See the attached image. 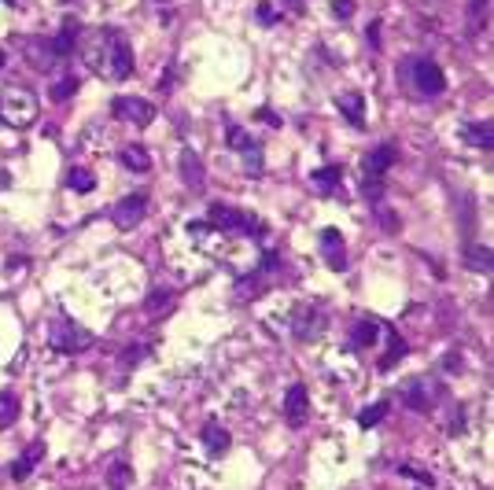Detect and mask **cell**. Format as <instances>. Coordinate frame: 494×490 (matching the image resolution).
<instances>
[{
    "instance_id": "31",
    "label": "cell",
    "mask_w": 494,
    "mask_h": 490,
    "mask_svg": "<svg viewBox=\"0 0 494 490\" xmlns=\"http://www.w3.org/2000/svg\"><path fill=\"white\" fill-rule=\"evenodd\" d=\"M225 137H229V144H233L236 152H247V148H251V144H258V140H255L251 133H243L240 125H229V129H225Z\"/></svg>"
},
{
    "instance_id": "33",
    "label": "cell",
    "mask_w": 494,
    "mask_h": 490,
    "mask_svg": "<svg viewBox=\"0 0 494 490\" xmlns=\"http://www.w3.org/2000/svg\"><path fill=\"white\" fill-rule=\"evenodd\" d=\"M332 15L339 23H347L351 15H354V0H332Z\"/></svg>"
},
{
    "instance_id": "2",
    "label": "cell",
    "mask_w": 494,
    "mask_h": 490,
    "mask_svg": "<svg viewBox=\"0 0 494 490\" xmlns=\"http://www.w3.org/2000/svg\"><path fill=\"white\" fill-rule=\"evenodd\" d=\"M37 96L30 92V89H19V85H11V89H0V122L11 125V129H30L37 122Z\"/></svg>"
},
{
    "instance_id": "3",
    "label": "cell",
    "mask_w": 494,
    "mask_h": 490,
    "mask_svg": "<svg viewBox=\"0 0 494 490\" xmlns=\"http://www.w3.org/2000/svg\"><path fill=\"white\" fill-rule=\"evenodd\" d=\"M207 225L218 228V233H240V236L243 233H251V236L262 233V221L255 214H247V210H233V207H225V203H210Z\"/></svg>"
},
{
    "instance_id": "39",
    "label": "cell",
    "mask_w": 494,
    "mask_h": 490,
    "mask_svg": "<svg viewBox=\"0 0 494 490\" xmlns=\"http://www.w3.org/2000/svg\"><path fill=\"white\" fill-rule=\"evenodd\" d=\"M0 67H4V52H0Z\"/></svg>"
},
{
    "instance_id": "35",
    "label": "cell",
    "mask_w": 494,
    "mask_h": 490,
    "mask_svg": "<svg viewBox=\"0 0 494 490\" xmlns=\"http://www.w3.org/2000/svg\"><path fill=\"white\" fill-rule=\"evenodd\" d=\"M273 19H277V15H273V4H258V23H262V26H270Z\"/></svg>"
},
{
    "instance_id": "14",
    "label": "cell",
    "mask_w": 494,
    "mask_h": 490,
    "mask_svg": "<svg viewBox=\"0 0 494 490\" xmlns=\"http://www.w3.org/2000/svg\"><path fill=\"white\" fill-rule=\"evenodd\" d=\"M336 107H339V114H343V118H347L351 125H361V122H366V100H361L358 92L339 96V100H336Z\"/></svg>"
},
{
    "instance_id": "13",
    "label": "cell",
    "mask_w": 494,
    "mask_h": 490,
    "mask_svg": "<svg viewBox=\"0 0 494 490\" xmlns=\"http://www.w3.org/2000/svg\"><path fill=\"white\" fill-rule=\"evenodd\" d=\"M376 339H380V321H373V317H361L354 321V329H351V343L354 347H376Z\"/></svg>"
},
{
    "instance_id": "29",
    "label": "cell",
    "mask_w": 494,
    "mask_h": 490,
    "mask_svg": "<svg viewBox=\"0 0 494 490\" xmlns=\"http://www.w3.org/2000/svg\"><path fill=\"white\" fill-rule=\"evenodd\" d=\"M240 155H243V170L251 173V177H258L262 170H266V162H262V148H258V144H251V148L240 152Z\"/></svg>"
},
{
    "instance_id": "12",
    "label": "cell",
    "mask_w": 494,
    "mask_h": 490,
    "mask_svg": "<svg viewBox=\"0 0 494 490\" xmlns=\"http://www.w3.org/2000/svg\"><path fill=\"white\" fill-rule=\"evenodd\" d=\"M414 81H417V89L424 96H439L442 89H447V78H442V71L435 67L432 59H421L417 67H414Z\"/></svg>"
},
{
    "instance_id": "19",
    "label": "cell",
    "mask_w": 494,
    "mask_h": 490,
    "mask_svg": "<svg viewBox=\"0 0 494 490\" xmlns=\"http://www.w3.org/2000/svg\"><path fill=\"white\" fill-rule=\"evenodd\" d=\"M339 177H343V170L336 166V162H328V166H321V170H314V177H310V181L318 185V192H336L339 188Z\"/></svg>"
},
{
    "instance_id": "21",
    "label": "cell",
    "mask_w": 494,
    "mask_h": 490,
    "mask_svg": "<svg viewBox=\"0 0 494 490\" xmlns=\"http://www.w3.org/2000/svg\"><path fill=\"white\" fill-rule=\"evenodd\" d=\"M181 177H185L192 188L203 185V162H200V155H195V152H185V155H181Z\"/></svg>"
},
{
    "instance_id": "7",
    "label": "cell",
    "mask_w": 494,
    "mask_h": 490,
    "mask_svg": "<svg viewBox=\"0 0 494 490\" xmlns=\"http://www.w3.org/2000/svg\"><path fill=\"white\" fill-rule=\"evenodd\" d=\"M394 166V144H376L361 159V181H384V173Z\"/></svg>"
},
{
    "instance_id": "30",
    "label": "cell",
    "mask_w": 494,
    "mask_h": 490,
    "mask_svg": "<svg viewBox=\"0 0 494 490\" xmlns=\"http://www.w3.org/2000/svg\"><path fill=\"white\" fill-rule=\"evenodd\" d=\"M74 92H78V81L67 74V78H59V81H56V85H52V92H48V96H52L56 104H63V100H71Z\"/></svg>"
},
{
    "instance_id": "36",
    "label": "cell",
    "mask_w": 494,
    "mask_h": 490,
    "mask_svg": "<svg viewBox=\"0 0 494 490\" xmlns=\"http://www.w3.org/2000/svg\"><path fill=\"white\" fill-rule=\"evenodd\" d=\"M465 431V410H457V417L450 420V435H461Z\"/></svg>"
},
{
    "instance_id": "11",
    "label": "cell",
    "mask_w": 494,
    "mask_h": 490,
    "mask_svg": "<svg viewBox=\"0 0 494 490\" xmlns=\"http://www.w3.org/2000/svg\"><path fill=\"white\" fill-rule=\"evenodd\" d=\"M402 402L409 405V410H417V413H428L435 405V395H432V384L428 380H421V376H414V380H406L402 384Z\"/></svg>"
},
{
    "instance_id": "24",
    "label": "cell",
    "mask_w": 494,
    "mask_h": 490,
    "mask_svg": "<svg viewBox=\"0 0 494 490\" xmlns=\"http://www.w3.org/2000/svg\"><path fill=\"white\" fill-rule=\"evenodd\" d=\"M174 302V291H167V288H159V291H152V295H147V314L152 317H162V314H170V306Z\"/></svg>"
},
{
    "instance_id": "1",
    "label": "cell",
    "mask_w": 494,
    "mask_h": 490,
    "mask_svg": "<svg viewBox=\"0 0 494 490\" xmlns=\"http://www.w3.org/2000/svg\"><path fill=\"white\" fill-rule=\"evenodd\" d=\"M89 67L96 74L111 78V81H126L129 74H133V52H129V44L122 41L119 30H104V34L92 41Z\"/></svg>"
},
{
    "instance_id": "4",
    "label": "cell",
    "mask_w": 494,
    "mask_h": 490,
    "mask_svg": "<svg viewBox=\"0 0 494 490\" xmlns=\"http://www.w3.org/2000/svg\"><path fill=\"white\" fill-rule=\"evenodd\" d=\"M48 343L59 350V354H81V350H89L92 347V336L81 329L78 321H71V317H56L52 321V329H48Z\"/></svg>"
},
{
    "instance_id": "9",
    "label": "cell",
    "mask_w": 494,
    "mask_h": 490,
    "mask_svg": "<svg viewBox=\"0 0 494 490\" xmlns=\"http://www.w3.org/2000/svg\"><path fill=\"white\" fill-rule=\"evenodd\" d=\"M321 329H325V314L318 306H310V302L295 306V314H291V332L295 336H299V339H314Z\"/></svg>"
},
{
    "instance_id": "25",
    "label": "cell",
    "mask_w": 494,
    "mask_h": 490,
    "mask_svg": "<svg viewBox=\"0 0 494 490\" xmlns=\"http://www.w3.org/2000/svg\"><path fill=\"white\" fill-rule=\"evenodd\" d=\"M129 479H133V472H129L126 461H114V465L107 468V486H111V490H126Z\"/></svg>"
},
{
    "instance_id": "6",
    "label": "cell",
    "mask_w": 494,
    "mask_h": 490,
    "mask_svg": "<svg viewBox=\"0 0 494 490\" xmlns=\"http://www.w3.org/2000/svg\"><path fill=\"white\" fill-rule=\"evenodd\" d=\"M144 214H147V195H144V192L126 195V200H119V203H114V210H111V218H114V225H119V228L140 225Z\"/></svg>"
},
{
    "instance_id": "34",
    "label": "cell",
    "mask_w": 494,
    "mask_h": 490,
    "mask_svg": "<svg viewBox=\"0 0 494 490\" xmlns=\"http://www.w3.org/2000/svg\"><path fill=\"white\" fill-rule=\"evenodd\" d=\"M376 218H380L384 233H399V228H402V221H399V214H394V210H380Z\"/></svg>"
},
{
    "instance_id": "5",
    "label": "cell",
    "mask_w": 494,
    "mask_h": 490,
    "mask_svg": "<svg viewBox=\"0 0 494 490\" xmlns=\"http://www.w3.org/2000/svg\"><path fill=\"white\" fill-rule=\"evenodd\" d=\"M111 111H114V118L133 122V125H147L155 118V104L144 100V96H114Z\"/></svg>"
},
{
    "instance_id": "15",
    "label": "cell",
    "mask_w": 494,
    "mask_h": 490,
    "mask_svg": "<svg viewBox=\"0 0 494 490\" xmlns=\"http://www.w3.org/2000/svg\"><path fill=\"white\" fill-rule=\"evenodd\" d=\"M203 443H207L210 453H225L229 446H233V439H229V431L222 428L218 420H207L203 424Z\"/></svg>"
},
{
    "instance_id": "16",
    "label": "cell",
    "mask_w": 494,
    "mask_h": 490,
    "mask_svg": "<svg viewBox=\"0 0 494 490\" xmlns=\"http://www.w3.org/2000/svg\"><path fill=\"white\" fill-rule=\"evenodd\" d=\"M41 457H44V443H30V446H26V453L11 465V476H15V479H26L30 472H34V465L41 461Z\"/></svg>"
},
{
    "instance_id": "26",
    "label": "cell",
    "mask_w": 494,
    "mask_h": 490,
    "mask_svg": "<svg viewBox=\"0 0 494 490\" xmlns=\"http://www.w3.org/2000/svg\"><path fill=\"white\" fill-rule=\"evenodd\" d=\"M15 413H19V398H15L11 391H0V431L15 420Z\"/></svg>"
},
{
    "instance_id": "37",
    "label": "cell",
    "mask_w": 494,
    "mask_h": 490,
    "mask_svg": "<svg viewBox=\"0 0 494 490\" xmlns=\"http://www.w3.org/2000/svg\"><path fill=\"white\" fill-rule=\"evenodd\" d=\"M258 118H262V122H270V125H281V114H273L270 107H262V111H258Z\"/></svg>"
},
{
    "instance_id": "32",
    "label": "cell",
    "mask_w": 494,
    "mask_h": 490,
    "mask_svg": "<svg viewBox=\"0 0 494 490\" xmlns=\"http://www.w3.org/2000/svg\"><path fill=\"white\" fill-rule=\"evenodd\" d=\"M361 195L369 203H380L384 200V181H361Z\"/></svg>"
},
{
    "instance_id": "10",
    "label": "cell",
    "mask_w": 494,
    "mask_h": 490,
    "mask_svg": "<svg viewBox=\"0 0 494 490\" xmlns=\"http://www.w3.org/2000/svg\"><path fill=\"white\" fill-rule=\"evenodd\" d=\"M310 413V395H306V384H291L288 395H284V420L288 428H303Z\"/></svg>"
},
{
    "instance_id": "17",
    "label": "cell",
    "mask_w": 494,
    "mask_h": 490,
    "mask_svg": "<svg viewBox=\"0 0 494 490\" xmlns=\"http://www.w3.org/2000/svg\"><path fill=\"white\" fill-rule=\"evenodd\" d=\"M461 258H465V266L476 269V273H490V247L487 243H469L465 251H461Z\"/></svg>"
},
{
    "instance_id": "20",
    "label": "cell",
    "mask_w": 494,
    "mask_h": 490,
    "mask_svg": "<svg viewBox=\"0 0 494 490\" xmlns=\"http://www.w3.org/2000/svg\"><path fill=\"white\" fill-rule=\"evenodd\" d=\"M387 413H391V402H373V405H366V410L358 413V428H376V424H384L387 420Z\"/></svg>"
},
{
    "instance_id": "8",
    "label": "cell",
    "mask_w": 494,
    "mask_h": 490,
    "mask_svg": "<svg viewBox=\"0 0 494 490\" xmlns=\"http://www.w3.org/2000/svg\"><path fill=\"white\" fill-rule=\"evenodd\" d=\"M321 258H325V266L336 269V273L347 269V243H343V233L321 228Z\"/></svg>"
},
{
    "instance_id": "38",
    "label": "cell",
    "mask_w": 494,
    "mask_h": 490,
    "mask_svg": "<svg viewBox=\"0 0 494 490\" xmlns=\"http://www.w3.org/2000/svg\"><path fill=\"white\" fill-rule=\"evenodd\" d=\"M369 44H373V48H380V23H373V26H369Z\"/></svg>"
},
{
    "instance_id": "28",
    "label": "cell",
    "mask_w": 494,
    "mask_h": 490,
    "mask_svg": "<svg viewBox=\"0 0 494 490\" xmlns=\"http://www.w3.org/2000/svg\"><path fill=\"white\" fill-rule=\"evenodd\" d=\"M402 357H406V339H399V336H394V339H391V350L380 357V362H376V369H380V372H387L394 362H402Z\"/></svg>"
},
{
    "instance_id": "18",
    "label": "cell",
    "mask_w": 494,
    "mask_h": 490,
    "mask_svg": "<svg viewBox=\"0 0 494 490\" xmlns=\"http://www.w3.org/2000/svg\"><path fill=\"white\" fill-rule=\"evenodd\" d=\"M67 188L78 192V195H89V192L96 188L92 170H85V166H71V170H67Z\"/></svg>"
},
{
    "instance_id": "22",
    "label": "cell",
    "mask_w": 494,
    "mask_h": 490,
    "mask_svg": "<svg viewBox=\"0 0 494 490\" xmlns=\"http://www.w3.org/2000/svg\"><path fill=\"white\" fill-rule=\"evenodd\" d=\"M119 159H122V166L133 170V173H147V170H152V159H147V152L137 148V144H133V148H122Z\"/></svg>"
},
{
    "instance_id": "27",
    "label": "cell",
    "mask_w": 494,
    "mask_h": 490,
    "mask_svg": "<svg viewBox=\"0 0 494 490\" xmlns=\"http://www.w3.org/2000/svg\"><path fill=\"white\" fill-rule=\"evenodd\" d=\"M74 37H78V26H74V23H67V26L59 30V37H56V44H52V52H56V56H67V52H74V44H78Z\"/></svg>"
},
{
    "instance_id": "23",
    "label": "cell",
    "mask_w": 494,
    "mask_h": 490,
    "mask_svg": "<svg viewBox=\"0 0 494 490\" xmlns=\"http://www.w3.org/2000/svg\"><path fill=\"white\" fill-rule=\"evenodd\" d=\"M465 140L472 144V148L490 152V144H494V137H490V122H472V125H465Z\"/></svg>"
}]
</instances>
